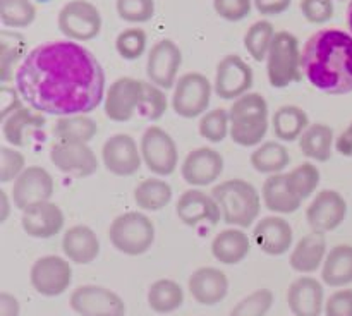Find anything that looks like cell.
Returning <instances> with one entry per match:
<instances>
[{
    "instance_id": "1",
    "label": "cell",
    "mask_w": 352,
    "mask_h": 316,
    "mask_svg": "<svg viewBox=\"0 0 352 316\" xmlns=\"http://www.w3.org/2000/svg\"><path fill=\"white\" fill-rule=\"evenodd\" d=\"M14 81L31 109L58 117L93 112L107 93L98 58L71 40L48 41L30 50Z\"/></svg>"
},
{
    "instance_id": "2",
    "label": "cell",
    "mask_w": 352,
    "mask_h": 316,
    "mask_svg": "<svg viewBox=\"0 0 352 316\" xmlns=\"http://www.w3.org/2000/svg\"><path fill=\"white\" fill-rule=\"evenodd\" d=\"M301 71L327 95L352 93V34L342 30H320L301 52Z\"/></svg>"
},
{
    "instance_id": "3",
    "label": "cell",
    "mask_w": 352,
    "mask_h": 316,
    "mask_svg": "<svg viewBox=\"0 0 352 316\" xmlns=\"http://www.w3.org/2000/svg\"><path fill=\"white\" fill-rule=\"evenodd\" d=\"M212 196L222 210V220L229 225L248 229L260 215V192L251 182L243 179L220 182L212 189Z\"/></svg>"
},
{
    "instance_id": "4",
    "label": "cell",
    "mask_w": 352,
    "mask_h": 316,
    "mask_svg": "<svg viewBox=\"0 0 352 316\" xmlns=\"http://www.w3.org/2000/svg\"><path fill=\"white\" fill-rule=\"evenodd\" d=\"M230 134L239 146H260L268 133V103L260 93H248L234 100L229 109Z\"/></svg>"
},
{
    "instance_id": "5",
    "label": "cell",
    "mask_w": 352,
    "mask_h": 316,
    "mask_svg": "<svg viewBox=\"0 0 352 316\" xmlns=\"http://www.w3.org/2000/svg\"><path fill=\"white\" fill-rule=\"evenodd\" d=\"M109 239L117 251L127 256H141L155 242V225L144 213L127 212L110 223Z\"/></svg>"
},
{
    "instance_id": "6",
    "label": "cell",
    "mask_w": 352,
    "mask_h": 316,
    "mask_svg": "<svg viewBox=\"0 0 352 316\" xmlns=\"http://www.w3.org/2000/svg\"><path fill=\"white\" fill-rule=\"evenodd\" d=\"M268 81L274 88H287L301 81V50L299 41L289 31H278L267 55Z\"/></svg>"
},
{
    "instance_id": "7",
    "label": "cell",
    "mask_w": 352,
    "mask_h": 316,
    "mask_svg": "<svg viewBox=\"0 0 352 316\" xmlns=\"http://www.w3.org/2000/svg\"><path fill=\"white\" fill-rule=\"evenodd\" d=\"M148 81L134 78H119L107 89L103 100L105 115L113 122H127L141 113L146 102Z\"/></svg>"
},
{
    "instance_id": "8",
    "label": "cell",
    "mask_w": 352,
    "mask_h": 316,
    "mask_svg": "<svg viewBox=\"0 0 352 316\" xmlns=\"http://www.w3.org/2000/svg\"><path fill=\"white\" fill-rule=\"evenodd\" d=\"M213 84L201 72L181 76L174 86L172 109L182 119H196L206 113L212 100Z\"/></svg>"
},
{
    "instance_id": "9",
    "label": "cell",
    "mask_w": 352,
    "mask_h": 316,
    "mask_svg": "<svg viewBox=\"0 0 352 316\" xmlns=\"http://www.w3.org/2000/svg\"><path fill=\"white\" fill-rule=\"evenodd\" d=\"M143 163L151 174L160 177L172 175L179 163V151L174 137L158 126H150L144 129L140 143Z\"/></svg>"
},
{
    "instance_id": "10",
    "label": "cell",
    "mask_w": 352,
    "mask_h": 316,
    "mask_svg": "<svg viewBox=\"0 0 352 316\" xmlns=\"http://www.w3.org/2000/svg\"><path fill=\"white\" fill-rule=\"evenodd\" d=\"M58 30L71 41H89L102 31V14L88 0H71L58 12Z\"/></svg>"
},
{
    "instance_id": "11",
    "label": "cell",
    "mask_w": 352,
    "mask_h": 316,
    "mask_svg": "<svg viewBox=\"0 0 352 316\" xmlns=\"http://www.w3.org/2000/svg\"><path fill=\"white\" fill-rule=\"evenodd\" d=\"M30 280L34 291L43 297H57L69 289L72 282V268L62 256L47 254L38 258L30 271Z\"/></svg>"
},
{
    "instance_id": "12",
    "label": "cell",
    "mask_w": 352,
    "mask_h": 316,
    "mask_svg": "<svg viewBox=\"0 0 352 316\" xmlns=\"http://www.w3.org/2000/svg\"><path fill=\"white\" fill-rule=\"evenodd\" d=\"M71 308L79 316H126V302L102 285H81L71 294Z\"/></svg>"
},
{
    "instance_id": "13",
    "label": "cell",
    "mask_w": 352,
    "mask_h": 316,
    "mask_svg": "<svg viewBox=\"0 0 352 316\" xmlns=\"http://www.w3.org/2000/svg\"><path fill=\"white\" fill-rule=\"evenodd\" d=\"M254 74L239 55H226L217 65L213 91L222 100H237L253 88Z\"/></svg>"
},
{
    "instance_id": "14",
    "label": "cell",
    "mask_w": 352,
    "mask_h": 316,
    "mask_svg": "<svg viewBox=\"0 0 352 316\" xmlns=\"http://www.w3.org/2000/svg\"><path fill=\"white\" fill-rule=\"evenodd\" d=\"M55 191V182L50 172L38 165L24 168L23 174L14 181L10 199L21 212L36 203L50 201Z\"/></svg>"
},
{
    "instance_id": "15",
    "label": "cell",
    "mask_w": 352,
    "mask_h": 316,
    "mask_svg": "<svg viewBox=\"0 0 352 316\" xmlns=\"http://www.w3.org/2000/svg\"><path fill=\"white\" fill-rule=\"evenodd\" d=\"M182 64V52L172 40L157 41L151 47L146 60L148 81L155 86L165 89L174 88L177 82L179 69Z\"/></svg>"
},
{
    "instance_id": "16",
    "label": "cell",
    "mask_w": 352,
    "mask_h": 316,
    "mask_svg": "<svg viewBox=\"0 0 352 316\" xmlns=\"http://www.w3.org/2000/svg\"><path fill=\"white\" fill-rule=\"evenodd\" d=\"M347 216V201L340 192L323 189L306 210V220L313 232L327 234L339 229Z\"/></svg>"
},
{
    "instance_id": "17",
    "label": "cell",
    "mask_w": 352,
    "mask_h": 316,
    "mask_svg": "<svg viewBox=\"0 0 352 316\" xmlns=\"http://www.w3.org/2000/svg\"><path fill=\"white\" fill-rule=\"evenodd\" d=\"M102 160L107 170L117 177H129L140 170L143 163L141 150L129 134H113L103 143Z\"/></svg>"
},
{
    "instance_id": "18",
    "label": "cell",
    "mask_w": 352,
    "mask_h": 316,
    "mask_svg": "<svg viewBox=\"0 0 352 316\" xmlns=\"http://www.w3.org/2000/svg\"><path fill=\"white\" fill-rule=\"evenodd\" d=\"M50 160L62 174L74 179H86L98 170L95 151L82 143L57 141L50 150Z\"/></svg>"
},
{
    "instance_id": "19",
    "label": "cell",
    "mask_w": 352,
    "mask_h": 316,
    "mask_svg": "<svg viewBox=\"0 0 352 316\" xmlns=\"http://www.w3.org/2000/svg\"><path fill=\"white\" fill-rule=\"evenodd\" d=\"M223 172V157L210 146H199L189 151L181 165L182 179L192 188L213 184Z\"/></svg>"
},
{
    "instance_id": "20",
    "label": "cell",
    "mask_w": 352,
    "mask_h": 316,
    "mask_svg": "<svg viewBox=\"0 0 352 316\" xmlns=\"http://www.w3.org/2000/svg\"><path fill=\"white\" fill-rule=\"evenodd\" d=\"M175 213L179 220L188 227H196L203 222L217 225L222 218V210L215 198L196 188L182 192L179 201L175 203Z\"/></svg>"
},
{
    "instance_id": "21",
    "label": "cell",
    "mask_w": 352,
    "mask_h": 316,
    "mask_svg": "<svg viewBox=\"0 0 352 316\" xmlns=\"http://www.w3.org/2000/svg\"><path fill=\"white\" fill-rule=\"evenodd\" d=\"M64 212L54 201L36 203L23 210L21 225L30 237L50 239L64 229Z\"/></svg>"
},
{
    "instance_id": "22",
    "label": "cell",
    "mask_w": 352,
    "mask_h": 316,
    "mask_svg": "<svg viewBox=\"0 0 352 316\" xmlns=\"http://www.w3.org/2000/svg\"><path fill=\"white\" fill-rule=\"evenodd\" d=\"M253 240L268 256H282L291 249L294 232L287 220L278 215H270L254 225Z\"/></svg>"
},
{
    "instance_id": "23",
    "label": "cell",
    "mask_w": 352,
    "mask_h": 316,
    "mask_svg": "<svg viewBox=\"0 0 352 316\" xmlns=\"http://www.w3.org/2000/svg\"><path fill=\"white\" fill-rule=\"evenodd\" d=\"M192 299L203 306H215L227 297L229 278L215 267H203L192 271L188 282Z\"/></svg>"
},
{
    "instance_id": "24",
    "label": "cell",
    "mask_w": 352,
    "mask_h": 316,
    "mask_svg": "<svg viewBox=\"0 0 352 316\" xmlns=\"http://www.w3.org/2000/svg\"><path fill=\"white\" fill-rule=\"evenodd\" d=\"M323 285L313 277L296 278L287 291V304L294 316H320L325 309Z\"/></svg>"
},
{
    "instance_id": "25",
    "label": "cell",
    "mask_w": 352,
    "mask_h": 316,
    "mask_svg": "<svg viewBox=\"0 0 352 316\" xmlns=\"http://www.w3.org/2000/svg\"><path fill=\"white\" fill-rule=\"evenodd\" d=\"M62 251L72 263L89 264L98 258L100 240L91 227L74 225L64 232Z\"/></svg>"
},
{
    "instance_id": "26",
    "label": "cell",
    "mask_w": 352,
    "mask_h": 316,
    "mask_svg": "<svg viewBox=\"0 0 352 316\" xmlns=\"http://www.w3.org/2000/svg\"><path fill=\"white\" fill-rule=\"evenodd\" d=\"M327 258L325 234L311 232L302 237L291 253L292 270L299 273H313L323 267Z\"/></svg>"
},
{
    "instance_id": "27",
    "label": "cell",
    "mask_w": 352,
    "mask_h": 316,
    "mask_svg": "<svg viewBox=\"0 0 352 316\" xmlns=\"http://www.w3.org/2000/svg\"><path fill=\"white\" fill-rule=\"evenodd\" d=\"M47 124V119L41 112H36L31 106H23L10 113L2 120L3 139L14 148H21L26 144V136L30 131L41 129Z\"/></svg>"
},
{
    "instance_id": "28",
    "label": "cell",
    "mask_w": 352,
    "mask_h": 316,
    "mask_svg": "<svg viewBox=\"0 0 352 316\" xmlns=\"http://www.w3.org/2000/svg\"><path fill=\"white\" fill-rule=\"evenodd\" d=\"M261 198H263L265 206L278 215H289V213L298 212L302 203L289 188L285 174L268 175L263 189H261Z\"/></svg>"
},
{
    "instance_id": "29",
    "label": "cell",
    "mask_w": 352,
    "mask_h": 316,
    "mask_svg": "<svg viewBox=\"0 0 352 316\" xmlns=\"http://www.w3.org/2000/svg\"><path fill=\"white\" fill-rule=\"evenodd\" d=\"M251 240L241 229H226L212 240V254L223 264H237L248 256Z\"/></svg>"
},
{
    "instance_id": "30",
    "label": "cell",
    "mask_w": 352,
    "mask_h": 316,
    "mask_svg": "<svg viewBox=\"0 0 352 316\" xmlns=\"http://www.w3.org/2000/svg\"><path fill=\"white\" fill-rule=\"evenodd\" d=\"M28 52L26 40L16 31H0V81L9 82L16 79V72Z\"/></svg>"
},
{
    "instance_id": "31",
    "label": "cell",
    "mask_w": 352,
    "mask_h": 316,
    "mask_svg": "<svg viewBox=\"0 0 352 316\" xmlns=\"http://www.w3.org/2000/svg\"><path fill=\"white\" fill-rule=\"evenodd\" d=\"M322 278L330 287H346L352 284L351 244H339L327 253L322 267Z\"/></svg>"
},
{
    "instance_id": "32",
    "label": "cell",
    "mask_w": 352,
    "mask_h": 316,
    "mask_svg": "<svg viewBox=\"0 0 352 316\" xmlns=\"http://www.w3.org/2000/svg\"><path fill=\"white\" fill-rule=\"evenodd\" d=\"M98 133V124L88 113L58 117L54 126V137L60 143L88 144Z\"/></svg>"
},
{
    "instance_id": "33",
    "label": "cell",
    "mask_w": 352,
    "mask_h": 316,
    "mask_svg": "<svg viewBox=\"0 0 352 316\" xmlns=\"http://www.w3.org/2000/svg\"><path fill=\"white\" fill-rule=\"evenodd\" d=\"M333 146V129L327 124H313L299 137V150L309 160L329 161Z\"/></svg>"
},
{
    "instance_id": "34",
    "label": "cell",
    "mask_w": 352,
    "mask_h": 316,
    "mask_svg": "<svg viewBox=\"0 0 352 316\" xmlns=\"http://www.w3.org/2000/svg\"><path fill=\"white\" fill-rule=\"evenodd\" d=\"M272 127L280 141H296L309 127V117L301 106L282 105L272 117Z\"/></svg>"
},
{
    "instance_id": "35",
    "label": "cell",
    "mask_w": 352,
    "mask_h": 316,
    "mask_svg": "<svg viewBox=\"0 0 352 316\" xmlns=\"http://www.w3.org/2000/svg\"><path fill=\"white\" fill-rule=\"evenodd\" d=\"M184 304V291L170 278H160L148 289V306L158 315H168L177 311Z\"/></svg>"
},
{
    "instance_id": "36",
    "label": "cell",
    "mask_w": 352,
    "mask_h": 316,
    "mask_svg": "<svg viewBox=\"0 0 352 316\" xmlns=\"http://www.w3.org/2000/svg\"><path fill=\"white\" fill-rule=\"evenodd\" d=\"M289 163H291V155H289L287 148L277 141L261 143L251 153V165L260 174H282L289 167Z\"/></svg>"
},
{
    "instance_id": "37",
    "label": "cell",
    "mask_w": 352,
    "mask_h": 316,
    "mask_svg": "<svg viewBox=\"0 0 352 316\" xmlns=\"http://www.w3.org/2000/svg\"><path fill=\"white\" fill-rule=\"evenodd\" d=\"M172 201V188L158 177L144 179L134 189V203L146 212H158Z\"/></svg>"
},
{
    "instance_id": "38",
    "label": "cell",
    "mask_w": 352,
    "mask_h": 316,
    "mask_svg": "<svg viewBox=\"0 0 352 316\" xmlns=\"http://www.w3.org/2000/svg\"><path fill=\"white\" fill-rule=\"evenodd\" d=\"M275 34L277 33L274 30V24L268 21H256L254 24H251L250 30L244 34V47H246L248 54L256 62L267 60Z\"/></svg>"
},
{
    "instance_id": "39",
    "label": "cell",
    "mask_w": 352,
    "mask_h": 316,
    "mask_svg": "<svg viewBox=\"0 0 352 316\" xmlns=\"http://www.w3.org/2000/svg\"><path fill=\"white\" fill-rule=\"evenodd\" d=\"M36 7L31 0H0V21L6 27L21 30L33 24Z\"/></svg>"
},
{
    "instance_id": "40",
    "label": "cell",
    "mask_w": 352,
    "mask_h": 316,
    "mask_svg": "<svg viewBox=\"0 0 352 316\" xmlns=\"http://www.w3.org/2000/svg\"><path fill=\"white\" fill-rule=\"evenodd\" d=\"M287 179V184L291 188V191L298 196L301 201L308 199L313 192L316 191V188L320 185V170L316 168L315 163L311 161H305V163L298 165L294 170H291L289 174H285Z\"/></svg>"
},
{
    "instance_id": "41",
    "label": "cell",
    "mask_w": 352,
    "mask_h": 316,
    "mask_svg": "<svg viewBox=\"0 0 352 316\" xmlns=\"http://www.w3.org/2000/svg\"><path fill=\"white\" fill-rule=\"evenodd\" d=\"M199 136L210 143H220L230 134L229 110L213 109L201 115L198 124Z\"/></svg>"
},
{
    "instance_id": "42",
    "label": "cell",
    "mask_w": 352,
    "mask_h": 316,
    "mask_svg": "<svg viewBox=\"0 0 352 316\" xmlns=\"http://www.w3.org/2000/svg\"><path fill=\"white\" fill-rule=\"evenodd\" d=\"M274 306V292L270 289H258L244 299H241L229 316H267Z\"/></svg>"
},
{
    "instance_id": "43",
    "label": "cell",
    "mask_w": 352,
    "mask_h": 316,
    "mask_svg": "<svg viewBox=\"0 0 352 316\" xmlns=\"http://www.w3.org/2000/svg\"><path fill=\"white\" fill-rule=\"evenodd\" d=\"M146 33L141 27H127L116 40V50L126 60H136L146 50Z\"/></svg>"
},
{
    "instance_id": "44",
    "label": "cell",
    "mask_w": 352,
    "mask_h": 316,
    "mask_svg": "<svg viewBox=\"0 0 352 316\" xmlns=\"http://www.w3.org/2000/svg\"><path fill=\"white\" fill-rule=\"evenodd\" d=\"M116 9L126 23H148L155 16V0H117Z\"/></svg>"
},
{
    "instance_id": "45",
    "label": "cell",
    "mask_w": 352,
    "mask_h": 316,
    "mask_svg": "<svg viewBox=\"0 0 352 316\" xmlns=\"http://www.w3.org/2000/svg\"><path fill=\"white\" fill-rule=\"evenodd\" d=\"M24 168H26V160L21 151L9 146L0 148V182L2 184L16 181L23 174Z\"/></svg>"
},
{
    "instance_id": "46",
    "label": "cell",
    "mask_w": 352,
    "mask_h": 316,
    "mask_svg": "<svg viewBox=\"0 0 352 316\" xmlns=\"http://www.w3.org/2000/svg\"><path fill=\"white\" fill-rule=\"evenodd\" d=\"M253 0H213V9L222 19L239 23L251 14Z\"/></svg>"
},
{
    "instance_id": "47",
    "label": "cell",
    "mask_w": 352,
    "mask_h": 316,
    "mask_svg": "<svg viewBox=\"0 0 352 316\" xmlns=\"http://www.w3.org/2000/svg\"><path fill=\"white\" fill-rule=\"evenodd\" d=\"M167 96L165 91L158 86H155L153 82L148 81V89H146V102H144L143 110H141L140 115H143L148 120H158L162 119L165 112H167Z\"/></svg>"
},
{
    "instance_id": "48",
    "label": "cell",
    "mask_w": 352,
    "mask_h": 316,
    "mask_svg": "<svg viewBox=\"0 0 352 316\" xmlns=\"http://www.w3.org/2000/svg\"><path fill=\"white\" fill-rule=\"evenodd\" d=\"M301 12L311 24H325L333 17V0H301Z\"/></svg>"
},
{
    "instance_id": "49",
    "label": "cell",
    "mask_w": 352,
    "mask_h": 316,
    "mask_svg": "<svg viewBox=\"0 0 352 316\" xmlns=\"http://www.w3.org/2000/svg\"><path fill=\"white\" fill-rule=\"evenodd\" d=\"M325 316H352V289H340L327 299Z\"/></svg>"
},
{
    "instance_id": "50",
    "label": "cell",
    "mask_w": 352,
    "mask_h": 316,
    "mask_svg": "<svg viewBox=\"0 0 352 316\" xmlns=\"http://www.w3.org/2000/svg\"><path fill=\"white\" fill-rule=\"evenodd\" d=\"M23 102L17 88H9V86H2L0 88V119H6L10 113L16 110L23 109Z\"/></svg>"
},
{
    "instance_id": "51",
    "label": "cell",
    "mask_w": 352,
    "mask_h": 316,
    "mask_svg": "<svg viewBox=\"0 0 352 316\" xmlns=\"http://www.w3.org/2000/svg\"><path fill=\"white\" fill-rule=\"evenodd\" d=\"M253 3L263 16H278L291 7L292 0H253Z\"/></svg>"
},
{
    "instance_id": "52",
    "label": "cell",
    "mask_w": 352,
    "mask_h": 316,
    "mask_svg": "<svg viewBox=\"0 0 352 316\" xmlns=\"http://www.w3.org/2000/svg\"><path fill=\"white\" fill-rule=\"evenodd\" d=\"M19 301L9 292H0V316H19Z\"/></svg>"
},
{
    "instance_id": "53",
    "label": "cell",
    "mask_w": 352,
    "mask_h": 316,
    "mask_svg": "<svg viewBox=\"0 0 352 316\" xmlns=\"http://www.w3.org/2000/svg\"><path fill=\"white\" fill-rule=\"evenodd\" d=\"M336 150L344 157H352V122L336 139Z\"/></svg>"
},
{
    "instance_id": "54",
    "label": "cell",
    "mask_w": 352,
    "mask_h": 316,
    "mask_svg": "<svg viewBox=\"0 0 352 316\" xmlns=\"http://www.w3.org/2000/svg\"><path fill=\"white\" fill-rule=\"evenodd\" d=\"M10 203L12 199H9L6 191H0V222H6L10 215Z\"/></svg>"
},
{
    "instance_id": "55",
    "label": "cell",
    "mask_w": 352,
    "mask_h": 316,
    "mask_svg": "<svg viewBox=\"0 0 352 316\" xmlns=\"http://www.w3.org/2000/svg\"><path fill=\"white\" fill-rule=\"evenodd\" d=\"M347 26H349L351 34H352V0L349 3V7H347Z\"/></svg>"
},
{
    "instance_id": "56",
    "label": "cell",
    "mask_w": 352,
    "mask_h": 316,
    "mask_svg": "<svg viewBox=\"0 0 352 316\" xmlns=\"http://www.w3.org/2000/svg\"><path fill=\"white\" fill-rule=\"evenodd\" d=\"M38 2H47V0H38Z\"/></svg>"
}]
</instances>
